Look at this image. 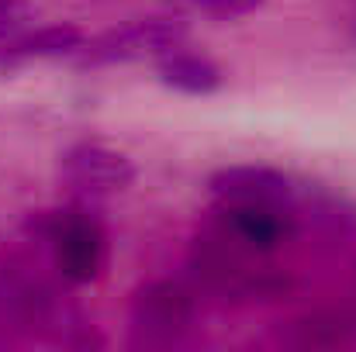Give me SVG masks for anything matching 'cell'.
Wrapping results in <instances>:
<instances>
[{
	"label": "cell",
	"mask_w": 356,
	"mask_h": 352,
	"mask_svg": "<svg viewBox=\"0 0 356 352\" xmlns=\"http://www.w3.org/2000/svg\"><path fill=\"white\" fill-rule=\"evenodd\" d=\"M191 269L211 294L225 301H277L291 290V280L273 266H266L263 252L238 245L218 228L197 238Z\"/></svg>",
	"instance_id": "1"
},
{
	"label": "cell",
	"mask_w": 356,
	"mask_h": 352,
	"mask_svg": "<svg viewBox=\"0 0 356 352\" xmlns=\"http://www.w3.org/2000/svg\"><path fill=\"white\" fill-rule=\"evenodd\" d=\"M191 24L180 14H149V17H135L124 21L118 28H108L94 38L83 42V49L76 52V66L80 69H97V66H115V62H131V59H145V56H163L173 52L187 42Z\"/></svg>",
	"instance_id": "2"
},
{
	"label": "cell",
	"mask_w": 356,
	"mask_h": 352,
	"mask_svg": "<svg viewBox=\"0 0 356 352\" xmlns=\"http://www.w3.org/2000/svg\"><path fill=\"white\" fill-rule=\"evenodd\" d=\"M131 328L152 342H173L197 321V297L177 280H152L131 297Z\"/></svg>",
	"instance_id": "3"
},
{
	"label": "cell",
	"mask_w": 356,
	"mask_h": 352,
	"mask_svg": "<svg viewBox=\"0 0 356 352\" xmlns=\"http://www.w3.org/2000/svg\"><path fill=\"white\" fill-rule=\"evenodd\" d=\"M45 232L56 249V266L70 283L97 280L104 266V232L83 211H59L49 218Z\"/></svg>",
	"instance_id": "4"
},
{
	"label": "cell",
	"mask_w": 356,
	"mask_h": 352,
	"mask_svg": "<svg viewBox=\"0 0 356 352\" xmlns=\"http://www.w3.org/2000/svg\"><path fill=\"white\" fill-rule=\"evenodd\" d=\"M59 176L76 194L104 197V194H118L124 187H131L135 162L124 152H115L101 142H76L63 152Z\"/></svg>",
	"instance_id": "5"
},
{
	"label": "cell",
	"mask_w": 356,
	"mask_h": 352,
	"mask_svg": "<svg viewBox=\"0 0 356 352\" xmlns=\"http://www.w3.org/2000/svg\"><path fill=\"white\" fill-rule=\"evenodd\" d=\"M215 228L222 235H229L238 245L252 249V252H263V255L277 252L298 232L291 208H280V204H232V201H218Z\"/></svg>",
	"instance_id": "6"
},
{
	"label": "cell",
	"mask_w": 356,
	"mask_h": 352,
	"mask_svg": "<svg viewBox=\"0 0 356 352\" xmlns=\"http://www.w3.org/2000/svg\"><path fill=\"white\" fill-rule=\"evenodd\" d=\"M211 194L218 201H232V204H280L291 208L294 201V180L273 166H225L218 173H211L208 180Z\"/></svg>",
	"instance_id": "7"
},
{
	"label": "cell",
	"mask_w": 356,
	"mask_h": 352,
	"mask_svg": "<svg viewBox=\"0 0 356 352\" xmlns=\"http://www.w3.org/2000/svg\"><path fill=\"white\" fill-rule=\"evenodd\" d=\"M87 35L76 24H45L28 35L7 38L0 45V73H10L31 59H56V56H76L83 49Z\"/></svg>",
	"instance_id": "8"
},
{
	"label": "cell",
	"mask_w": 356,
	"mask_h": 352,
	"mask_svg": "<svg viewBox=\"0 0 356 352\" xmlns=\"http://www.w3.org/2000/svg\"><path fill=\"white\" fill-rule=\"evenodd\" d=\"M156 73H159V80H163L166 87H173V90H180V94H197V97L215 94V90L225 83L222 69H218L208 56L184 52V49L163 52V56L156 59Z\"/></svg>",
	"instance_id": "9"
},
{
	"label": "cell",
	"mask_w": 356,
	"mask_h": 352,
	"mask_svg": "<svg viewBox=\"0 0 356 352\" xmlns=\"http://www.w3.org/2000/svg\"><path fill=\"white\" fill-rule=\"evenodd\" d=\"M353 321L346 315H336V311H315V315H305L298 321L287 325L284 332V342L287 346H298V349H329V346H343L353 339Z\"/></svg>",
	"instance_id": "10"
},
{
	"label": "cell",
	"mask_w": 356,
	"mask_h": 352,
	"mask_svg": "<svg viewBox=\"0 0 356 352\" xmlns=\"http://www.w3.org/2000/svg\"><path fill=\"white\" fill-rule=\"evenodd\" d=\"M173 3H187L208 17H218V21H232V17H245L252 14L256 7H263L266 0H173Z\"/></svg>",
	"instance_id": "11"
},
{
	"label": "cell",
	"mask_w": 356,
	"mask_h": 352,
	"mask_svg": "<svg viewBox=\"0 0 356 352\" xmlns=\"http://www.w3.org/2000/svg\"><path fill=\"white\" fill-rule=\"evenodd\" d=\"M17 17H21V14L10 7V0H0V35H3V31H10V28L17 24Z\"/></svg>",
	"instance_id": "12"
}]
</instances>
